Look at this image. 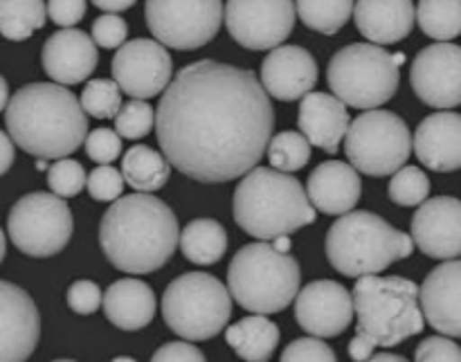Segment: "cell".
<instances>
[{
	"label": "cell",
	"instance_id": "obj_20",
	"mask_svg": "<svg viewBox=\"0 0 461 362\" xmlns=\"http://www.w3.org/2000/svg\"><path fill=\"white\" fill-rule=\"evenodd\" d=\"M99 61L97 43L81 30L63 27L43 45L41 63L45 75L61 86H75L88 79Z\"/></svg>",
	"mask_w": 461,
	"mask_h": 362
},
{
	"label": "cell",
	"instance_id": "obj_38",
	"mask_svg": "<svg viewBox=\"0 0 461 362\" xmlns=\"http://www.w3.org/2000/svg\"><path fill=\"white\" fill-rule=\"evenodd\" d=\"M124 174L111 165H99L88 174V194L97 203H115L124 194Z\"/></svg>",
	"mask_w": 461,
	"mask_h": 362
},
{
	"label": "cell",
	"instance_id": "obj_25",
	"mask_svg": "<svg viewBox=\"0 0 461 362\" xmlns=\"http://www.w3.org/2000/svg\"><path fill=\"white\" fill-rule=\"evenodd\" d=\"M354 21L369 43L392 45L412 34L417 9L412 0H358Z\"/></svg>",
	"mask_w": 461,
	"mask_h": 362
},
{
	"label": "cell",
	"instance_id": "obj_9",
	"mask_svg": "<svg viewBox=\"0 0 461 362\" xmlns=\"http://www.w3.org/2000/svg\"><path fill=\"white\" fill-rule=\"evenodd\" d=\"M162 318L185 340H210L232 318V293L207 273L180 275L162 295Z\"/></svg>",
	"mask_w": 461,
	"mask_h": 362
},
{
	"label": "cell",
	"instance_id": "obj_4",
	"mask_svg": "<svg viewBox=\"0 0 461 362\" xmlns=\"http://www.w3.org/2000/svg\"><path fill=\"white\" fill-rule=\"evenodd\" d=\"M354 306L358 313L356 338L349 342L354 360H372L378 347L401 345L419 336L426 327L419 286L405 277L365 275L354 286Z\"/></svg>",
	"mask_w": 461,
	"mask_h": 362
},
{
	"label": "cell",
	"instance_id": "obj_29",
	"mask_svg": "<svg viewBox=\"0 0 461 362\" xmlns=\"http://www.w3.org/2000/svg\"><path fill=\"white\" fill-rule=\"evenodd\" d=\"M228 250V232L214 219L189 221L180 232V252L196 266H212Z\"/></svg>",
	"mask_w": 461,
	"mask_h": 362
},
{
	"label": "cell",
	"instance_id": "obj_22",
	"mask_svg": "<svg viewBox=\"0 0 461 362\" xmlns=\"http://www.w3.org/2000/svg\"><path fill=\"white\" fill-rule=\"evenodd\" d=\"M419 162L437 174L461 169V113H432L414 131Z\"/></svg>",
	"mask_w": 461,
	"mask_h": 362
},
{
	"label": "cell",
	"instance_id": "obj_3",
	"mask_svg": "<svg viewBox=\"0 0 461 362\" xmlns=\"http://www.w3.org/2000/svg\"><path fill=\"white\" fill-rule=\"evenodd\" d=\"M5 126L16 147L43 160L75 153L88 135V113L61 84H27L5 108Z\"/></svg>",
	"mask_w": 461,
	"mask_h": 362
},
{
	"label": "cell",
	"instance_id": "obj_31",
	"mask_svg": "<svg viewBox=\"0 0 461 362\" xmlns=\"http://www.w3.org/2000/svg\"><path fill=\"white\" fill-rule=\"evenodd\" d=\"M354 0H295L300 21L309 30L333 36L347 25L354 14Z\"/></svg>",
	"mask_w": 461,
	"mask_h": 362
},
{
	"label": "cell",
	"instance_id": "obj_16",
	"mask_svg": "<svg viewBox=\"0 0 461 362\" xmlns=\"http://www.w3.org/2000/svg\"><path fill=\"white\" fill-rule=\"evenodd\" d=\"M354 313V293L333 279L306 284L295 297V320L311 336H340L351 327Z\"/></svg>",
	"mask_w": 461,
	"mask_h": 362
},
{
	"label": "cell",
	"instance_id": "obj_24",
	"mask_svg": "<svg viewBox=\"0 0 461 362\" xmlns=\"http://www.w3.org/2000/svg\"><path fill=\"white\" fill-rule=\"evenodd\" d=\"M347 104L329 93H309L302 97L297 126L313 147L327 153H338L340 142L349 131Z\"/></svg>",
	"mask_w": 461,
	"mask_h": 362
},
{
	"label": "cell",
	"instance_id": "obj_12",
	"mask_svg": "<svg viewBox=\"0 0 461 362\" xmlns=\"http://www.w3.org/2000/svg\"><path fill=\"white\" fill-rule=\"evenodd\" d=\"M223 0H147L144 18L156 41L165 48L196 50L221 30Z\"/></svg>",
	"mask_w": 461,
	"mask_h": 362
},
{
	"label": "cell",
	"instance_id": "obj_5",
	"mask_svg": "<svg viewBox=\"0 0 461 362\" xmlns=\"http://www.w3.org/2000/svg\"><path fill=\"white\" fill-rule=\"evenodd\" d=\"M232 212L239 228L261 241H273L318 219L300 180L275 167H255L243 176L234 189Z\"/></svg>",
	"mask_w": 461,
	"mask_h": 362
},
{
	"label": "cell",
	"instance_id": "obj_6",
	"mask_svg": "<svg viewBox=\"0 0 461 362\" xmlns=\"http://www.w3.org/2000/svg\"><path fill=\"white\" fill-rule=\"evenodd\" d=\"M329 264L345 277L378 275L408 259L414 250L412 234L401 232L374 212H347L329 228L324 241Z\"/></svg>",
	"mask_w": 461,
	"mask_h": 362
},
{
	"label": "cell",
	"instance_id": "obj_39",
	"mask_svg": "<svg viewBox=\"0 0 461 362\" xmlns=\"http://www.w3.org/2000/svg\"><path fill=\"white\" fill-rule=\"evenodd\" d=\"M86 156L97 165H111L122 156V135L113 129H93L86 135Z\"/></svg>",
	"mask_w": 461,
	"mask_h": 362
},
{
	"label": "cell",
	"instance_id": "obj_44",
	"mask_svg": "<svg viewBox=\"0 0 461 362\" xmlns=\"http://www.w3.org/2000/svg\"><path fill=\"white\" fill-rule=\"evenodd\" d=\"M86 0H48V16L59 27H72L86 16Z\"/></svg>",
	"mask_w": 461,
	"mask_h": 362
},
{
	"label": "cell",
	"instance_id": "obj_45",
	"mask_svg": "<svg viewBox=\"0 0 461 362\" xmlns=\"http://www.w3.org/2000/svg\"><path fill=\"white\" fill-rule=\"evenodd\" d=\"M153 360H196L203 362L205 360V354H203L198 347L189 345V342H167L165 347L153 354Z\"/></svg>",
	"mask_w": 461,
	"mask_h": 362
},
{
	"label": "cell",
	"instance_id": "obj_36",
	"mask_svg": "<svg viewBox=\"0 0 461 362\" xmlns=\"http://www.w3.org/2000/svg\"><path fill=\"white\" fill-rule=\"evenodd\" d=\"M156 126V111L144 99H131L115 115V131L126 140L147 138Z\"/></svg>",
	"mask_w": 461,
	"mask_h": 362
},
{
	"label": "cell",
	"instance_id": "obj_52",
	"mask_svg": "<svg viewBox=\"0 0 461 362\" xmlns=\"http://www.w3.org/2000/svg\"><path fill=\"white\" fill-rule=\"evenodd\" d=\"M36 167H39L41 171H43V169H48V165H45V162H43V158H41V162H39V165H36Z\"/></svg>",
	"mask_w": 461,
	"mask_h": 362
},
{
	"label": "cell",
	"instance_id": "obj_33",
	"mask_svg": "<svg viewBox=\"0 0 461 362\" xmlns=\"http://www.w3.org/2000/svg\"><path fill=\"white\" fill-rule=\"evenodd\" d=\"M311 147L313 144L306 140L302 131H284L277 133L268 144V162L270 167L279 171H293L304 169L306 162L311 160Z\"/></svg>",
	"mask_w": 461,
	"mask_h": 362
},
{
	"label": "cell",
	"instance_id": "obj_26",
	"mask_svg": "<svg viewBox=\"0 0 461 362\" xmlns=\"http://www.w3.org/2000/svg\"><path fill=\"white\" fill-rule=\"evenodd\" d=\"M156 293L140 279H117L104 293V313L122 331H140L156 318Z\"/></svg>",
	"mask_w": 461,
	"mask_h": 362
},
{
	"label": "cell",
	"instance_id": "obj_50",
	"mask_svg": "<svg viewBox=\"0 0 461 362\" xmlns=\"http://www.w3.org/2000/svg\"><path fill=\"white\" fill-rule=\"evenodd\" d=\"M291 239H288V234H282V237H275L273 239V248L275 250H279V252H288L291 250Z\"/></svg>",
	"mask_w": 461,
	"mask_h": 362
},
{
	"label": "cell",
	"instance_id": "obj_30",
	"mask_svg": "<svg viewBox=\"0 0 461 362\" xmlns=\"http://www.w3.org/2000/svg\"><path fill=\"white\" fill-rule=\"evenodd\" d=\"M48 21L43 0H0V34L9 41H27Z\"/></svg>",
	"mask_w": 461,
	"mask_h": 362
},
{
	"label": "cell",
	"instance_id": "obj_41",
	"mask_svg": "<svg viewBox=\"0 0 461 362\" xmlns=\"http://www.w3.org/2000/svg\"><path fill=\"white\" fill-rule=\"evenodd\" d=\"M68 306L79 315H93L104 306L102 288L88 279H79L68 288Z\"/></svg>",
	"mask_w": 461,
	"mask_h": 362
},
{
	"label": "cell",
	"instance_id": "obj_35",
	"mask_svg": "<svg viewBox=\"0 0 461 362\" xmlns=\"http://www.w3.org/2000/svg\"><path fill=\"white\" fill-rule=\"evenodd\" d=\"M81 106L95 120H111L122 108V88L115 79H90L81 93Z\"/></svg>",
	"mask_w": 461,
	"mask_h": 362
},
{
	"label": "cell",
	"instance_id": "obj_48",
	"mask_svg": "<svg viewBox=\"0 0 461 362\" xmlns=\"http://www.w3.org/2000/svg\"><path fill=\"white\" fill-rule=\"evenodd\" d=\"M372 360H378V362H403L405 356H401V354H387V351H374Z\"/></svg>",
	"mask_w": 461,
	"mask_h": 362
},
{
	"label": "cell",
	"instance_id": "obj_34",
	"mask_svg": "<svg viewBox=\"0 0 461 362\" xmlns=\"http://www.w3.org/2000/svg\"><path fill=\"white\" fill-rule=\"evenodd\" d=\"M387 192L392 203L401 207L421 205L430 196V178L419 167H401L396 174H392Z\"/></svg>",
	"mask_w": 461,
	"mask_h": 362
},
{
	"label": "cell",
	"instance_id": "obj_42",
	"mask_svg": "<svg viewBox=\"0 0 461 362\" xmlns=\"http://www.w3.org/2000/svg\"><path fill=\"white\" fill-rule=\"evenodd\" d=\"M336 351L322 342V338L313 336V338H300V340H293L286 349L282 351V360L284 362H293V360H324V362H333L336 360Z\"/></svg>",
	"mask_w": 461,
	"mask_h": 362
},
{
	"label": "cell",
	"instance_id": "obj_51",
	"mask_svg": "<svg viewBox=\"0 0 461 362\" xmlns=\"http://www.w3.org/2000/svg\"><path fill=\"white\" fill-rule=\"evenodd\" d=\"M5 252H7V241H5V232L3 228H0V264H3L5 259Z\"/></svg>",
	"mask_w": 461,
	"mask_h": 362
},
{
	"label": "cell",
	"instance_id": "obj_53",
	"mask_svg": "<svg viewBox=\"0 0 461 362\" xmlns=\"http://www.w3.org/2000/svg\"><path fill=\"white\" fill-rule=\"evenodd\" d=\"M115 360H126V362H131V360H133V358H129V356H117Z\"/></svg>",
	"mask_w": 461,
	"mask_h": 362
},
{
	"label": "cell",
	"instance_id": "obj_49",
	"mask_svg": "<svg viewBox=\"0 0 461 362\" xmlns=\"http://www.w3.org/2000/svg\"><path fill=\"white\" fill-rule=\"evenodd\" d=\"M7 104H9V86L7 81H5V77L0 75V113L7 108Z\"/></svg>",
	"mask_w": 461,
	"mask_h": 362
},
{
	"label": "cell",
	"instance_id": "obj_28",
	"mask_svg": "<svg viewBox=\"0 0 461 362\" xmlns=\"http://www.w3.org/2000/svg\"><path fill=\"white\" fill-rule=\"evenodd\" d=\"M122 174H124L126 185L135 192L153 194L167 185L171 176V162L167 160L165 153L147 147V144H135L124 153L122 160Z\"/></svg>",
	"mask_w": 461,
	"mask_h": 362
},
{
	"label": "cell",
	"instance_id": "obj_32",
	"mask_svg": "<svg viewBox=\"0 0 461 362\" xmlns=\"http://www.w3.org/2000/svg\"><path fill=\"white\" fill-rule=\"evenodd\" d=\"M417 23L430 39H457L461 34V0H419Z\"/></svg>",
	"mask_w": 461,
	"mask_h": 362
},
{
	"label": "cell",
	"instance_id": "obj_21",
	"mask_svg": "<svg viewBox=\"0 0 461 362\" xmlns=\"http://www.w3.org/2000/svg\"><path fill=\"white\" fill-rule=\"evenodd\" d=\"M426 322L450 338H461V259H446L419 286Z\"/></svg>",
	"mask_w": 461,
	"mask_h": 362
},
{
	"label": "cell",
	"instance_id": "obj_7",
	"mask_svg": "<svg viewBox=\"0 0 461 362\" xmlns=\"http://www.w3.org/2000/svg\"><path fill=\"white\" fill-rule=\"evenodd\" d=\"M302 270L295 257L275 250L273 243L243 246L228 268L232 300L250 313H282L300 293Z\"/></svg>",
	"mask_w": 461,
	"mask_h": 362
},
{
	"label": "cell",
	"instance_id": "obj_18",
	"mask_svg": "<svg viewBox=\"0 0 461 362\" xmlns=\"http://www.w3.org/2000/svg\"><path fill=\"white\" fill-rule=\"evenodd\" d=\"M41 338V315L30 293L0 279V362L27 360Z\"/></svg>",
	"mask_w": 461,
	"mask_h": 362
},
{
	"label": "cell",
	"instance_id": "obj_40",
	"mask_svg": "<svg viewBox=\"0 0 461 362\" xmlns=\"http://www.w3.org/2000/svg\"><path fill=\"white\" fill-rule=\"evenodd\" d=\"M95 43L104 50H117L126 43V36H129V25L122 16L117 14H102L99 18H95L93 30H90Z\"/></svg>",
	"mask_w": 461,
	"mask_h": 362
},
{
	"label": "cell",
	"instance_id": "obj_19",
	"mask_svg": "<svg viewBox=\"0 0 461 362\" xmlns=\"http://www.w3.org/2000/svg\"><path fill=\"white\" fill-rule=\"evenodd\" d=\"M318 77V61L300 45H279L261 61V84L279 102H295L309 95Z\"/></svg>",
	"mask_w": 461,
	"mask_h": 362
},
{
	"label": "cell",
	"instance_id": "obj_15",
	"mask_svg": "<svg viewBox=\"0 0 461 362\" xmlns=\"http://www.w3.org/2000/svg\"><path fill=\"white\" fill-rule=\"evenodd\" d=\"M414 95L432 108L461 104V48L448 41L428 45L414 57L410 70Z\"/></svg>",
	"mask_w": 461,
	"mask_h": 362
},
{
	"label": "cell",
	"instance_id": "obj_37",
	"mask_svg": "<svg viewBox=\"0 0 461 362\" xmlns=\"http://www.w3.org/2000/svg\"><path fill=\"white\" fill-rule=\"evenodd\" d=\"M48 185L52 194L61 198H72L81 194V189L88 185V174L84 165L70 158H59L48 169Z\"/></svg>",
	"mask_w": 461,
	"mask_h": 362
},
{
	"label": "cell",
	"instance_id": "obj_14",
	"mask_svg": "<svg viewBox=\"0 0 461 362\" xmlns=\"http://www.w3.org/2000/svg\"><path fill=\"white\" fill-rule=\"evenodd\" d=\"M113 79L122 93L133 99H149L165 93L174 77V61L160 41H126L113 57Z\"/></svg>",
	"mask_w": 461,
	"mask_h": 362
},
{
	"label": "cell",
	"instance_id": "obj_47",
	"mask_svg": "<svg viewBox=\"0 0 461 362\" xmlns=\"http://www.w3.org/2000/svg\"><path fill=\"white\" fill-rule=\"evenodd\" d=\"M138 0H93L95 7H99L102 12L106 14H117L124 12V9H131Z\"/></svg>",
	"mask_w": 461,
	"mask_h": 362
},
{
	"label": "cell",
	"instance_id": "obj_43",
	"mask_svg": "<svg viewBox=\"0 0 461 362\" xmlns=\"http://www.w3.org/2000/svg\"><path fill=\"white\" fill-rule=\"evenodd\" d=\"M414 360H457L461 362V347L450 336L426 338L414 351Z\"/></svg>",
	"mask_w": 461,
	"mask_h": 362
},
{
	"label": "cell",
	"instance_id": "obj_17",
	"mask_svg": "<svg viewBox=\"0 0 461 362\" xmlns=\"http://www.w3.org/2000/svg\"><path fill=\"white\" fill-rule=\"evenodd\" d=\"M410 234L419 250L430 259L461 257V201L453 196L428 198L410 223Z\"/></svg>",
	"mask_w": 461,
	"mask_h": 362
},
{
	"label": "cell",
	"instance_id": "obj_1",
	"mask_svg": "<svg viewBox=\"0 0 461 362\" xmlns=\"http://www.w3.org/2000/svg\"><path fill=\"white\" fill-rule=\"evenodd\" d=\"M273 129V104L255 72L212 59L185 66L156 111L160 151L174 169L205 185L255 169Z\"/></svg>",
	"mask_w": 461,
	"mask_h": 362
},
{
	"label": "cell",
	"instance_id": "obj_11",
	"mask_svg": "<svg viewBox=\"0 0 461 362\" xmlns=\"http://www.w3.org/2000/svg\"><path fill=\"white\" fill-rule=\"evenodd\" d=\"M75 221L66 198L34 192L18 198L7 216V232L14 246L27 257H54L70 243Z\"/></svg>",
	"mask_w": 461,
	"mask_h": 362
},
{
	"label": "cell",
	"instance_id": "obj_10",
	"mask_svg": "<svg viewBox=\"0 0 461 362\" xmlns=\"http://www.w3.org/2000/svg\"><path fill=\"white\" fill-rule=\"evenodd\" d=\"M345 153L360 174L385 178L405 167L412 153V133L396 113L372 108L349 124Z\"/></svg>",
	"mask_w": 461,
	"mask_h": 362
},
{
	"label": "cell",
	"instance_id": "obj_8",
	"mask_svg": "<svg viewBox=\"0 0 461 362\" xmlns=\"http://www.w3.org/2000/svg\"><path fill=\"white\" fill-rule=\"evenodd\" d=\"M403 63V52L392 54L376 43H351L329 61V88L349 108L372 111L396 95Z\"/></svg>",
	"mask_w": 461,
	"mask_h": 362
},
{
	"label": "cell",
	"instance_id": "obj_2",
	"mask_svg": "<svg viewBox=\"0 0 461 362\" xmlns=\"http://www.w3.org/2000/svg\"><path fill=\"white\" fill-rule=\"evenodd\" d=\"M178 243L180 230L174 210L147 192L120 196L99 223L104 257L122 273H156L174 257Z\"/></svg>",
	"mask_w": 461,
	"mask_h": 362
},
{
	"label": "cell",
	"instance_id": "obj_27",
	"mask_svg": "<svg viewBox=\"0 0 461 362\" xmlns=\"http://www.w3.org/2000/svg\"><path fill=\"white\" fill-rule=\"evenodd\" d=\"M225 340L239 358L264 362L273 358L275 349H277L279 329L266 315L255 313L232 324L225 333Z\"/></svg>",
	"mask_w": 461,
	"mask_h": 362
},
{
	"label": "cell",
	"instance_id": "obj_46",
	"mask_svg": "<svg viewBox=\"0 0 461 362\" xmlns=\"http://www.w3.org/2000/svg\"><path fill=\"white\" fill-rule=\"evenodd\" d=\"M14 158H16V153H14V140L5 131H0V176H5L12 169Z\"/></svg>",
	"mask_w": 461,
	"mask_h": 362
},
{
	"label": "cell",
	"instance_id": "obj_23",
	"mask_svg": "<svg viewBox=\"0 0 461 362\" xmlns=\"http://www.w3.org/2000/svg\"><path fill=\"white\" fill-rule=\"evenodd\" d=\"M306 194L318 212L342 216L358 205L363 196L358 169L351 162L327 160L311 171L306 180Z\"/></svg>",
	"mask_w": 461,
	"mask_h": 362
},
{
	"label": "cell",
	"instance_id": "obj_13",
	"mask_svg": "<svg viewBox=\"0 0 461 362\" xmlns=\"http://www.w3.org/2000/svg\"><path fill=\"white\" fill-rule=\"evenodd\" d=\"M297 9L293 0H228L225 27L241 48L275 50L295 27Z\"/></svg>",
	"mask_w": 461,
	"mask_h": 362
}]
</instances>
